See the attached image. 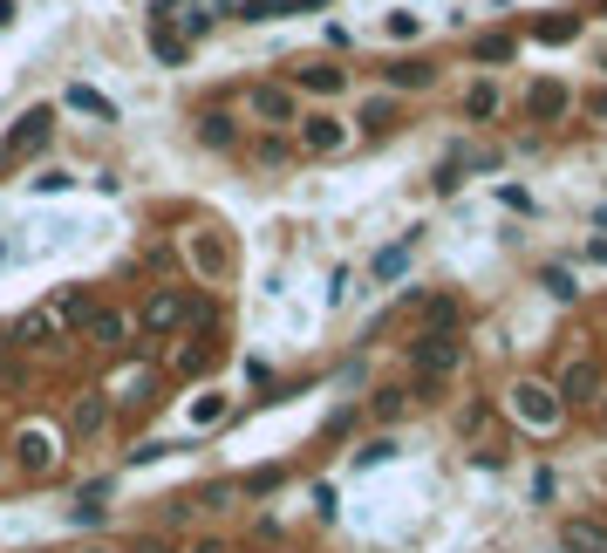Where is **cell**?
Instances as JSON below:
<instances>
[{
    "mask_svg": "<svg viewBox=\"0 0 607 553\" xmlns=\"http://www.w3.org/2000/svg\"><path fill=\"white\" fill-rule=\"evenodd\" d=\"M512 417H519L526 431H560V424H567V403L553 396V383L519 376V383H512Z\"/></svg>",
    "mask_w": 607,
    "mask_h": 553,
    "instance_id": "cell-1",
    "label": "cell"
},
{
    "mask_svg": "<svg viewBox=\"0 0 607 553\" xmlns=\"http://www.w3.org/2000/svg\"><path fill=\"white\" fill-rule=\"evenodd\" d=\"M62 444H69V431L55 437L48 424L14 431V472H21V478H48V472H55V458H62Z\"/></svg>",
    "mask_w": 607,
    "mask_h": 553,
    "instance_id": "cell-2",
    "label": "cell"
},
{
    "mask_svg": "<svg viewBox=\"0 0 607 553\" xmlns=\"http://www.w3.org/2000/svg\"><path fill=\"white\" fill-rule=\"evenodd\" d=\"M457 362H464V342H457V335H437V328H423L417 342H410V369H417V383H444Z\"/></svg>",
    "mask_w": 607,
    "mask_h": 553,
    "instance_id": "cell-3",
    "label": "cell"
},
{
    "mask_svg": "<svg viewBox=\"0 0 607 553\" xmlns=\"http://www.w3.org/2000/svg\"><path fill=\"white\" fill-rule=\"evenodd\" d=\"M601 390H607V376H601V362L594 356H573L567 369H560V383H553V396H560L567 410H594Z\"/></svg>",
    "mask_w": 607,
    "mask_h": 553,
    "instance_id": "cell-4",
    "label": "cell"
},
{
    "mask_svg": "<svg viewBox=\"0 0 607 553\" xmlns=\"http://www.w3.org/2000/svg\"><path fill=\"white\" fill-rule=\"evenodd\" d=\"M137 321H144V335H157V342H164V335L191 328V321H198V308H191V294H178V287H157Z\"/></svg>",
    "mask_w": 607,
    "mask_h": 553,
    "instance_id": "cell-5",
    "label": "cell"
},
{
    "mask_svg": "<svg viewBox=\"0 0 607 553\" xmlns=\"http://www.w3.org/2000/svg\"><path fill=\"white\" fill-rule=\"evenodd\" d=\"M7 349H28V356L62 349V321H55V308H28V315L7 328Z\"/></svg>",
    "mask_w": 607,
    "mask_h": 553,
    "instance_id": "cell-6",
    "label": "cell"
},
{
    "mask_svg": "<svg viewBox=\"0 0 607 553\" xmlns=\"http://www.w3.org/2000/svg\"><path fill=\"white\" fill-rule=\"evenodd\" d=\"M48 137H55V110H28V117L7 130V144H0V164L14 158H35V151H48Z\"/></svg>",
    "mask_w": 607,
    "mask_h": 553,
    "instance_id": "cell-7",
    "label": "cell"
},
{
    "mask_svg": "<svg viewBox=\"0 0 607 553\" xmlns=\"http://www.w3.org/2000/svg\"><path fill=\"white\" fill-rule=\"evenodd\" d=\"M348 144V123L328 117V110H314V117H301V151L307 158H328V151H342Z\"/></svg>",
    "mask_w": 607,
    "mask_h": 553,
    "instance_id": "cell-8",
    "label": "cell"
},
{
    "mask_svg": "<svg viewBox=\"0 0 607 553\" xmlns=\"http://www.w3.org/2000/svg\"><path fill=\"white\" fill-rule=\"evenodd\" d=\"M246 110L260 123H301V110H294V89L287 82H260L253 96H246Z\"/></svg>",
    "mask_w": 607,
    "mask_h": 553,
    "instance_id": "cell-9",
    "label": "cell"
},
{
    "mask_svg": "<svg viewBox=\"0 0 607 553\" xmlns=\"http://www.w3.org/2000/svg\"><path fill=\"white\" fill-rule=\"evenodd\" d=\"M103 424H110V390H82L69 403V437H96Z\"/></svg>",
    "mask_w": 607,
    "mask_h": 553,
    "instance_id": "cell-10",
    "label": "cell"
},
{
    "mask_svg": "<svg viewBox=\"0 0 607 553\" xmlns=\"http://www.w3.org/2000/svg\"><path fill=\"white\" fill-rule=\"evenodd\" d=\"M130 328H137V321L123 315V308H96V315L82 321V335H89L96 349H123V342H130Z\"/></svg>",
    "mask_w": 607,
    "mask_h": 553,
    "instance_id": "cell-11",
    "label": "cell"
},
{
    "mask_svg": "<svg viewBox=\"0 0 607 553\" xmlns=\"http://www.w3.org/2000/svg\"><path fill=\"white\" fill-rule=\"evenodd\" d=\"M560 553H607V519H560Z\"/></svg>",
    "mask_w": 607,
    "mask_h": 553,
    "instance_id": "cell-12",
    "label": "cell"
},
{
    "mask_svg": "<svg viewBox=\"0 0 607 553\" xmlns=\"http://www.w3.org/2000/svg\"><path fill=\"white\" fill-rule=\"evenodd\" d=\"M191 267H198L205 280H219V274L232 267V246H226L219 233H191Z\"/></svg>",
    "mask_w": 607,
    "mask_h": 553,
    "instance_id": "cell-13",
    "label": "cell"
},
{
    "mask_svg": "<svg viewBox=\"0 0 607 553\" xmlns=\"http://www.w3.org/2000/svg\"><path fill=\"white\" fill-rule=\"evenodd\" d=\"M560 110H567V82H532L526 89V117L532 123H553Z\"/></svg>",
    "mask_w": 607,
    "mask_h": 553,
    "instance_id": "cell-14",
    "label": "cell"
},
{
    "mask_svg": "<svg viewBox=\"0 0 607 553\" xmlns=\"http://www.w3.org/2000/svg\"><path fill=\"white\" fill-rule=\"evenodd\" d=\"M294 89H307V96H342V89H348V69H335V62H314V69H301V76H294Z\"/></svg>",
    "mask_w": 607,
    "mask_h": 553,
    "instance_id": "cell-15",
    "label": "cell"
},
{
    "mask_svg": "<svg viewBox=\"0 0 607 553\" xmlns=\"http://www.w3.org/2000/svg\"><path fill=\"white\" fill-rule=\"evenodd\" d=\"M62 103H69V110H82V117H103V123H116V103H110V96H96L89 82H69V89H62Z\"/></svg>",
    "mask_w": 607,
    "mask_h": 553,
    "instance_id": "cell-16",
    "label": "cell"
},
{
    "mask_svg": "<svg viewBox=\"0 0 607 553\" xmlns=\"http://www.w3.org/2000/svg\"><path fill=\"white\" fill-rule=\"evenodd\" d=\"M389 82H396V89H430L437 69H430L423 55H403V62H389Z\"/></svg>",
    "mask_w": 607,
    "mask_h": 553,
    "instance_id": "cell-17",
    "label": "cell"
},
{
    "mask_svg": "<svg viewBox=\"0 0 607 553\" xmlns=\"http://www.w3.org/2000/svg\"><path fill=\"white\" fill-rule=\"evenodd\" d=\"M464 117H471V123H492L498 117V82H471V89H464Z\"/></svg>",
    "mask_w": 607,
    "mask_h": 553,
    "instance_id": "cell-18",
    "label": "cell"
},
{
    "mask_svg": "<svg viewBox=\"0 0 607 553\" xmlns=\"http://www.w3.org/2000/svg\"><path fill=\"white\" fill-rule=\"evenodd\" d=\"M198 137H205L212 151H232V144H239V123L219 117V110H205V117H198Z\"/></svg>",
    "mask_w": 607,
    "mask_h": 553,
    "instance_id": "cell-19",
    "label": "cell"
},
{
    "mask_svg": "<svg viewBox=\"0 0 607 553\" xmlns=\"http://www.w3.org/2000/svg\"><path fill=\"white\" fill-rule=\"evenodd\" d=\"M48 308H55V321H62V328H69V321H89L96 315V308H89V294H82V287H62V294H55V301H48Z\"/></svg>",
    "mask_w": 607,
    "mask_h": 553,
    "instance_id": "cell-20",
    "label": "cell"
},
{
    "mask_svg": "<svg viewBox=\"0 0 607 553\" xmlns=\"http://www.w3.org/2000/svg\"><path fill=\"white\" fill-rule=\"evenodd\" d=\"M485 424H492V396H471L457 410V437H485Z\"/></svg>",
    "mask_w": 607,
    "mask_h": 553,
    "instance_id": "cell-21",
    "label": "cell"
},
{
    "mask_svg": "<svg viewBox=\"0 0 607 553\" xmlns=\"http://www.w3.org/2000/svg\"><path fill=\"white\" fill-rule=\"evenodd\" d=\"M403 410H410V390H376L369 396V417H376V424H396Z\"/></svg>",
    "mask_w": 607,
    "mask_h": 553,
    "instance_id": "cell-22",
    "label": "cell"
},
{
    "mask_svg": "<svg viewBox=\"0 0 607 553\" xmlns=\"http://www.w3.org/2000/svg\"><path fill=\"white\" fill-rule=\"evenodd\" d=\"M532 35L539 41H573L580 35V14H546V21H532Z\"/></svg>",
    "mask_w": 607,
    "mask_h": 553,
    "instance_id": "cell-23",
    "label": "cell"
},
{
    "mask_svg": "<svg viewBox=\"0 0 607 553\" xmlns=\"http://www.w3.org/2000/svg\"><path fill=\"white\" fill-rule=\"evenodd\" d=\"M294 7H314V0H246L239 21H273V14H294Z\"/></svg>",
    "mask_w": 607,
    "mask_h": 553,
    "instance_id": "cell-24",
    "label": "cell"
},
{
    "mask_svg": "<svg viewBox=\"0 0 607 553\" xmlns=\"http://www.w3.org/2000/svg\"><path fill=\"white\" fill-rule=\"evenodd\" d=\"M410 253H417V239H403V246H382V253H376V274H382V280H396L403 267H410Z\"/></svg>",
    "mask_w": 607,
    "mask_h": 553,
    "instance_id": "cell-25",
    "label": "cell"
},
{
    "mask_svg": "<svg viewBox=\"0 0 607 553\" xmlns=\"http://www.w3.org/2000/svg\"><path fill=\"white\" fill-rule=\"evenodd\" d=\"M103 499H110V478H96V485L76 499V519H82V526H96V519H103Z\"/></svg>",
    "mask_w": 607,
    "mask_h": 553,
    "instance_id": "cell-26",
    "label": "cell"
},
{
    "mask_svg": "<svg viewBox=\"0 0 607 553\" xmlns=\"http://www.w3.org/2000/svg\"><path fill=\"white\" fill-rule=\"evenodd\" d=\"M151 55L178 69V62H185V35H171V28H151Z\"/></svg>",
    "mask_w": 607,
    "mask_h": 553,
    "instance_id": "cell-27",
    "label": "cell"
},
{
    "mask_svg": "<svg viewBox=\"0 0 607 553\" xmlns=\"http://www.w3.org/2000/svg\"><path fill=\"white\" fill-rule=\"evenodd\" d=\"M280 485H287V465H260V472H246V492H253V499L280 492Z\"/></svg>",
    "mask_w": 607,
    "mask_h": 553,
    "instance_id": "cell-28",
    "label": "cell"
},
{
    "mask_svg": "<svg viewBox=\"0 0 607 553\" xmlns=\"http://www.w3.org/2000/svg\"><path fill=\"white\" fill-rule=\"evenodd\" d=\"M471 55H478V62H512V35H478Z\"/></svg>",
    "mask_w": 607,
    "mask_h": 553,
    "instance_id": "cell-29",
    "label": "cell"
},
{
    "mask_svg": "<svg viewBox=\"0 0 607 553\" xmlns=\"http://www.w3.org/2000/svg\"><path fill=\"white\" fill-rule=\"evenodd\" d=\"M539 287H546L553 301H573V294H580V287H573V274H567V267H546V274H539Z\"/></svg>",
    "mask_w": 607,
    "mask_h": 553,
    "instance_id": "cell-30",
    "label": "cell"
},
{
    "mask_svg": "<svg viewBox=\"0 0 607 553\" xmlns=\"http://www.w3.org/2000/svg\"><path fill=\"white\" fill-rule=\"evenodd\" d=\"M362 130H396V103H389V96H376V103L362 110Z\"/></svg>",
    "mask_w": 607,
    "mask_h": 553,
    "instance_id": "cell-31",
    "label": "cell"
},
{
    "mask_svg": "<svg viewBox=\"0 0 607 553\" xmlns=\"http://www.w3.org/2000/svg\"><path fill=\"white\" fill-rule=\"evenodd\" d=\"M130 553H185L178 540H164V533H144V540H130Z\"/></svg>",
    "mask_w": 607,
    "mask_h": 553,
    "instance_id": "cell-32",
    "label": "cell"
},
{
    "mask_svg": "<svg viewBox=\"0 0 607 553\" xmlns=\"http://www.w3.org/2000/svg\"><path fill=\"white\" fill-rule=\"evenodd\" d=\"M471 458H478V465H485V472H492V465H505V458H512V451H505V444H498V437H492V444H478V451H471Z\"/></svg>",
    "mask_w": 607,
    "mask_h": 553,
    "instance_id": "cell-33",
    "label": "cell"
},
{
    "mask_svg": "<svg viewBox=\"0 0 607 553\" xmlns=\"http://www.w3.org/2000/svg\"><path fill=\"white\" fill-rule=\"evenodd\" d=\"M389 451H396V437H376V444H362V465H382Z\"/></svg>",
    "mask_w": 607,
    "mask_h": 553,
    "instance_id": "cell-34",
    "label": "cell"
},
{
    "mask_svg": "<svg viewBox=\"0 0 607 553\" xmlns=\"http://www.w3.org/2000/svg\"><path fill=\"white\" fill-rule=\"evenodd\" d=\"M587 110H594V123H607V82L594 89V103H587Z\"/></svg>",
    "mask_w": 607,
    "mask_h": 553,
    "instance_id": "cell-35",
    "label": "cell"
},
{
    "mask_svg": "<svg viewBox=\"0 0 607 553\" xmlns=\"http://www.w3.org/2000/svg\"><path fill=\"white\" fill-rule=\"evenodd\" d=\"M185 553H232V547H226V540H191Z\"/></svg>",
    "mask_w": 607,
    "mask_h": 553,
    "instance_id": "cell-36",
    "label": "cell"
},
{
    "mask_svg": "<svg viewBox=\"0 0 607 553\" xmlns=\"http://www.w3.org/2000/svg\"><path fill=\"white\" fill-rule=\"evenodd\" d=\"M587 260H601V267H607V233H601V239H587Z\"/></svg>",
    "mask_w": 607,
    "mask_h": 553,
    "instance_id": "cell-37",
    "label": "cell"
},
{
    "mask_svg": "<svg viewBox=\"0 0 607 553\" xmlns=\"http://www.w3.org/2000/svg\"><path fill=\"white\" fill-rule=\"evenodd\" d=\"M7 21H14V0H0V28H7Z\"/></svg>",
    "mask_w": 607,
    "mask_h": 553,
    "instance_id": "cell-38",
    "label": "cell"
},
{
    "mask_svg": "<svg viewBox=\"0 0 607 553\" xmlns=\"http://www.w3.org/2000/svg\"><path fill=\"white\" fill-rule=\"evenodd\" d=\"M0 383H7V342H0Z\"/></svg>",
    "mask_w": 607,
    "mask_h": 553,
    "instance_id": "cell-39",
    "label": "cell"
},
{
    "mask_svg": "<svg viewBox=\"0 0 607 553\" xmlns=\"http://www.w3.org/2000/svg\"><path fill=\"white\" fill-rule=\"evenodd\" d=\"M76 553H116V547H76Z\"/></svg>",
    "mask_w": 607,
    "mask_h": 553,
    "instance_id": "cell-40",
    "label": "cell"
},
{
    "mask_svg": "<svg viewBox=\"0 0 607 553\" xmlns=\"http://www.w3.org/2000/svg\"><path fill=\"white\" fill-rule=\"evenodd\" d=\"M594 226H601V233H607V205H601V219H594Z\"/></svg>",
    "mask_w": 607,
    "mask_h": 553,
    "instance_id": "cell-41",
    "label": "cell"
},
{
    "mask_svg": "<svg viewBox=\"0 0 607 553\" xmlns=\"http://www.w3.org/2000/svg\"><path fill=\"white\" fill-rule=\"evenodd\" d=\"M601 410H607V396H601Z\"/></svg>",
    "mask_w": 607,
    "mask_h": 553,
    "instance_id": "cell-42",
    "label": "cell"
},
{
    "mask_svg": "<svg viewBox=\"0 0 607 553\" xmlns=\"http://www.w3.org/2000/svg\"><path fill=\"white\" fill-rule=\"evenodd\" d=\"M601 7H607V0H601Z\"/></svg>",
    "mask_w": 607,
    "mask_h": 553,
    "instance_id": "cell-43",
    "label": "cell"
}]
</instances>
